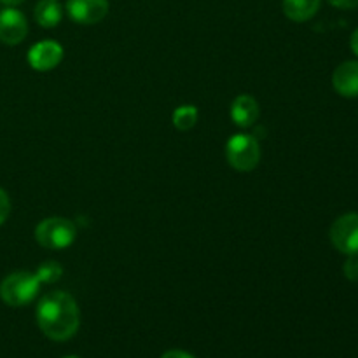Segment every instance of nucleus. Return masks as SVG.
Segmentation results:
<instances>
[{
	"instance_id": "1",
	"label": "nucleus",
	"mask_w": 358,
	"mask_h": 358,
	"mask_svg": "<svg viewBox=\"0 0 358 358\" xmlns=\"http://www.w3.org/2000/svg\"><path fill=\"white\" fill-rule=\"evenodd\" d=\"M37 324L44 336L52 341L73 338L80 324V313L76 299L70 294L56 290L38 301Z\"/></svg>"
},
{
	"instance_id": "2",
	"label": "nucleus",
	"mask_w": 358,
	"mask_h": 358,
	"mask_svg": "<svg viewBox=\"0 0 358 358\" xmlns=\"http://www.w3.org/2000/svg\"><path fill=\"white\" fill-rule=\"evenodd\" d=\"M41 282L37 280L35 273L16 271L10 273L0 283V297L6 304L14 308L27 306L37 297Z\"/></svg>"
},
{
	"instance_id": "3",
	"label": "nucleus",
	"mask_w": 358,
	"mask_h": 358,
	"mask_svg": "<svg viewBox=\"0 0 358 358\" xmlns=\"http://www.w3.org/2000/svg\"><path fill=\"white\" fill-rule=\"evenodd\" d=\"M77 236L72 220L63 217H49L35 227V240L41 247L49 250H63L70 247Z\"/></svg>"
},
{
	"instance_id": "4",
	"label": "nucleus",
	"mask_w": 358,
	"mask_h": 358,
	"mask_svg": "<svg viewBox=\"0 0 358 358\" xmlns=\"http://www.w3.org/2000/svg\"><path fill=\"white\" fill-rule=\"evenodd\" d=\"M226 156L231 166L238 171H252L261 161V147L252 135L231 136L226 145Z\"/></svg>"
},
{
	"instance_id": "5",
	"label": "nucleus",
	"mask_w": 358,
	"mask_h": 358,
	"mask_svg": "<svg viewBox=\"0 0 358 358\" xmlns=\"http://www.w3.org/2000/svg\"><path fill=\"white\" fill-rule=\"evenodd\" d=\"M331 241L341 254L358 255V213H346L334 220Z\"/></svg>"
},
{
	"instance_id": "6",
	"label": "nucleus",
	"mask_w": 358,
	"mask_h": 358,
	"mask_svg": "<svg viewBox=\"0 0 358 358\" xmlns=\"http://www.w3.org/2000/svg\"><path fill=\"white\" fill-rule=\"evenodd\" d=\"M66 13L76 23H100L108 14V0H69Z\"/></svg>"
},
{
	"instance_id": "7",
	"label": "nucleus",
	"mask_w": 358,
	"mask_h": 358,
	"mask_svg": "<svg viewBox=\"0 0 358 358\" xmlns=\"http://www.w3.org/2000/svg\"><path fill=\"white\" fill-rule=\"evenodd\" d=\"M28 34V24L23 14L17 9L7 7L0 13V42L7 45H16L23 42Z\"/></svg>"
},
{
	"instance_id": "8",
	"label": "nucleus",
	"mask_w": 358,
	"mask_h": 358,
	"mask_svg": "<svg viewBox=\"0 0 358 358\" xmlns=\"http://www.w3.org/2000/svg\"><path fill=\"white\" fill-rule=\"evenodd\" d=\"M62 59L63 48L58 42H38V44H35L34 48L28 51V63L31 65V69L38 70V72H48V70L56 69Z\"/></svg>"
},
{
	"instance_id": "9",
	"label": "nucleus",
	"mask_w": 358,
	"mask_h": 358,
	"mask_svg": "<svg viewBox=\"0 0 358 358\" xmlns=\"http://www.w3.org/2000/svg\"><path fill=\"white\" fill-rule=\"evenodd\" d=\"M334 90L345 98L358 96V62H345L334 70L332 76Z\"/></svg>"
},
{
	"instance_id": "10",
	"label": "nucleus",
	"mask_w": 358,
	"mask_h": 358,
	"mask_svg": "<svg viewBox=\"0 0 358 358\" xmlns=\"http://www.w3.org/2000/svg\"><path fill=\"white\" fill-rule=\"evenodd\" d=\"M231 119L240 128H248L259 119V103L250 94H240L231 105Z\"/></svg>"
},
{
	"instance_id": "11",
	"label": "nucleus",
	"mask_w": 358,
	"mask_h": 358,
	"mask_svg": "<svg viewBox=\"0 0 358 358\" xmlns=\"http://www.w3.org/2000/svg\"><path fill=\"white\" fill-rule=\"evenodd\" d=\"M318 9H320V0H283L285 16L297 23L311 20Z\"/></svg>"
},
{
	"instance_id": "12",
	"label": "nucleus",
	"mask_w": 358,
	"mask_h": 358,
	"mask_svg": "<svg viewBox=\"0 0 358 358\" xmlns=\"http://www.w3.org/2000/svg\"><path fill=\"white\" fill-rule=\"evenodd\" d=\"M63 9L58 0H41L35 6V21L44 28H55L62 21Z\"/></svg>"
},
{
	"instance_id": "13",
	"label": "nucleus",
	"mask_w": 358,
	"mask_h": 358,
	"mask_svg": "<svg viewBox=\"0 0 358 358\" xmlns=\"http://www.w3.org/2000/svg\"><path fill=\"white\" fill-rule=\"evenodd\" d=\"M198 122V108L192 105H182L173 112V126L180 131H189Z\"/></svg>"
},
{
	"instance_id": "14",
	"label": "nucleus",
	"mask_w": 358,
	"mask_h": 358,
	"mask_svg": "<svg viewBox=\"0 0 358 358\" xmlns=\"http://www.w3.org/2000/svg\"><path fill=\"white\" fill-rule=\"evenodd\" d=\"M63 268L56 261H45L44 264L38 266V269L35 271V276L41 283H55L62 278Z\"/></svg>"
},
{
	"instance_id": "15",
	"label": "nucleus",
	"mask_w": 358,
	"mask_h": 358,
	"mask_svg": "<svg viewBox=\"0 0 358 358\" xmlns=\"http://www.w3.org/2000/svg\"><path fill=\"white\" fill-rule=\"evenodd\" d=\"M10 213V201H9V196L7 192L0 187V226L7 220Z\"/></svg>"
},
{
	"instance_id": "16",
	"label": "nucleus",
	"mask_w": 358,
	"mask_h": 358,
	"mask_svg": "<svg viewBox=\"0 0 358 358\" xmlns=\"http://www.w3.org/2000/svg\"><path fill=\"white\" fill-rule=\"evenodd\" d=\"M345 275L346 278L352 280V282H358V255H352V259L346 262Z\"/></svg>"
},
{
	"instance_id": "17",
	"label": "nucleus",
	"mask_w": 358,
	"mask_h": 358,
	"mask_svg": "<svg viewBox=\"0 0 358 358\" xmlns=\"http://www.w3.org/2000/svg\"><path fill=\"white\" fill-rule=\"evenodd\" d=\"M329 3L339 7V9H355L358 7V0H329Z\"/></svg>"
},
{
	"instance_id": "18",
	"label": "nucleus",
	"mask_w": 358,
	"mask_h": 358,
	"mask_svg": "<svg viewBox=\"0 0 358 358\" xmlns=\"http://www.w3.org/2000/svg\"><path fill=\"white\" fill-rule=\"evenodd\" d=\"M161 358H194V357L187 352H182V350H170V352L164 353Z\"/></svg>"
},
{
	"instance_id": "19",
	"label": "nucleus",
	"mask_w": 358,
	"mask_h": 358,
	"mask_svg": "<svg viewBox=\"0 0 358 358\" xmlns=\"http://www.w3.org/2000/svg\"><path fill=\"white\" fill-rule=\"evenodd\" d=\"M350 48H352V51L358 56V28L352 34V38H350Z\"/></svg>"
},
{
	"instance_id": "20",
	"label": "nucleus",
	"mask_w": 358,
	"mask_h": 358,
	"mask_svg": "<svg viewBox=\"0 0 358 358\" xmlns=\"http://www.w3.org/2000/svg\"><path fill=\"white\" fill-rule=\"evenodd\" d=\"M0 2L7 7H14V6H20V3H23L24 0H0Z\"/></svg>"
},
{
	"instance_id": "21",
	"label": "nucleus",
	"mask_w": 358,
	"mask_h": 358,
	"mask_svg": "<svg viewBox=\"0 0 358 358\" xmlns=\"http://www.w3.org/2000/svg\"><path fill=\"white\" fill-rule=\"evenodd\" d=\"M63 358H79V357H73V355H69V357H63Z\"/></svg>"
}]
</instances>
